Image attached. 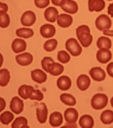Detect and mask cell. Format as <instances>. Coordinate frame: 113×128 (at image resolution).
<instances>
[{"label":"cell","instance_id":"1","mask_svg":"<svg viewBox=\"0 0 113 128\" xmlns=\"http://www.w3.org/2000/svg\"><path fill=\"white\" fill-rule=\"evenodd\" d=\"M77 38L83 48H87L93 42V36L90 34V28L87 25H81L76 29Z\"/></svg>","mask_w":113,"mask_h":128},{"label":"cell","instance_id":"2","mask_svg":"<svg viewBox=\"0 0 113 128\" xmlns=\"http://www.w3.org/2000/svg\"><path fill=\"white\" fill-rule=\"evenodd\" d=\"M65 50L73 56H79L83 52L82 45L79 43V41L74 38H70L65 41Z\"/></svg>","mask_w":113,"mask_h":128},{"label":"cell","instance_id":"3","mask_svg":"<svg viewBox=\"0 0 113 128\" xmlns=\"http://www.w3.org/2000/svg\"><path fill=\"white\" fill-rule=\"evenodd\" d=\"M108 96L104 93H96L91 99V107L95 110H100L107 106Z\"/></svg>","mask_w":113,"mask_h":128},{"label":"cell","instance_id":"4","mask_svg":"<svg viewBox=\"0 0 113 128\" xmlns=\"http://www.w3.org/2000/svg\"><path fill=\"white\" fill-rule=\"evenodd\" d=\"M112 26V22L111 18L107 15H102L99 16L95 20V26L98 30L104 32L106 30L111 29Z\"/></svg>","mask_w":113,"mask_h":128},{"label":"cell","instance_id":"5","mask_svg":"<svg viewBox=\"0 0 113 128\" xmlns=\"http://www.w3.org/2000/svg\"><path fill=\"white\" fill-rule=\"evenodd\" d=\"M9 108L15 114H20L24 110L23 99L20 96H14L10 101Z\"/></svg>","mask_w":113,"mask_h":128},{"label":"cell","instance_id":"6","mask_svg":"<svg viewBox=\"0 0 113 128\" xmlns=\"http://www.w3.org/2000/svg\"><path fill=\"white\" fill-rule=\"evenodd\" d=\"M36 14L32 10H27L22 14L21 17H20V23L22 26L30 28L32 25H34V23L36 22Z\"/></svg>","mask_w":113,"mask_h":128},{"label":"cell","instance_id":"7","mask_svg":"<svg viewBox=\"0 0 113 128\" xmlns=\"http://www.w3.org/2000/svg\"><path fill=\"white\" fill-rule=\"evenodd\" d=\"M36 114L38 121L40 124L46 123L49 114V110L48 108H47V105L44 104V102H41L36 108Z\"/></svg>","mask_w":113,"mask_h":128},{"label":"cell","instance_id":"8","mask_svg":"<svg viewBox=\"0 0 113 128\" xmlns=\"http://www.w3.org/2000/svg\"><path fill=\"white\" fill-rule=\"evenodd\" d=\"M47 72H45L44 69L37 68L31 72V78L34 82L38 84H44L47 81L48 76H47Z\"/></svg>","mask_w":113,"mask_h":128},{"label":"cell","instance_id":"9","mask_svg":"<svg viewBox=\"0 0 113 128\" xmlns=\"http://www.w3.org/2000/svg\"><path fill=\"white\" fill-rule=\"evenodd\" d=\"M15 61L20 66H22V67L29 66L33 62V56L28 52H22L20 53L19 55H16Z\"/></svg>","mask_w":113,"mask_h":128},{"label":"cell","instance_id":"10","mask_svg":"<svg viewBox=\"0 0 113 128\" xmlns=\"http://www.w3.org/2000/svg\"><path fill=\"white\" fill-rule=\"evenodd\" d=\"M89 76L92 80H94L96 82H101L106 80V73L101 68L95 67L92 68L89 70Z\"/></svg>","mask_w":113,"mask_h":128},{"label":"cell","instance_id":"11","mask_svg":"<svg viewBox=\"0 0 113 128\" xmlns=\"http://www.w3.org/2000/svg\"><path fill=\"white\" fill-rule=\"evenodd\" d=\"M112 58V53L108 49H99L96 53V59L99 62L106 64L111 62Z\"/></svg>","mask_w":113,"mask_h":128},{"label":"cell","instance_id":"12","mask_svg":"<svg viewBox=\"0 0 113 128\" xmlns=\"http://www.w3.org/2000/svg\"><path fill=\"white\" fill-rule=\"evenodd\" d=\"M60 8L65 13L70 14V15H73L78 11V4L74 0H65Z\"/></svg>","mask_w":113,"mask_h":128},{"label":"cell","instance_id":"13","mask_svg":"<svg viewBox=\"0 0 113 128\" xmlns=\"http://www.w3.org/2000/svg\"><path fill=\"white\" fill-rule=\"evenodd\" d=\"M91 84V79L87 74H81L77 79V86L82 92H85Z\"/></svg>","mask_w":113,"mask_h":128},{"label":"cell","instance_id":"14","mask_svg":"<svg viewBox=\"0 0 113 128\" xmlns=\"http://www.w3.org/2000/svg\"><path fill=\"white\" fill-rule=\"evenodd\" d=\"M63 120H64V114H62L59 111H55L49 115V122L51 126L59 127L60 126H62Z\"/></svg>","mask_w":113,"mask_h":128},{"label":"cell","instance_id":"15","mask_svg":"<svg viewBox=\"0 0 113 128\" xmlns=\"http://www.w3.org/2000/svg\"><path fill=\"white\" fill-rule=\"evenodd\" d=\"M79 118V114L77 109L74 108H69L65 109L64 112V119L66 123L75 124L77 123V120Z\"/></svg>","mask_w":113,"mask_h":128},{"label":"cell","instance_id":"16","mask_svg":"<svg viewBox=\"0 0 113 128\" xmlns=\"http://www.w3.org/2000/svg\"><path fill=\"white\" fill-rule=\"evenodd\" d=\"M40 34L42 37H44L45 38H52L55 36V32H56V29H55V26H53L52 24H44L40 28Z\"/></svg>","mask_w":113,"mask_h":128},{"label":"cell","instance_id":"17","mask_svg":"<svg viewBox=\"0 0 113 128\" xmlns=\"http://www.w3.org/2000/svg\"><path fill=\"white\" fill-rule=\"evenodd\" d=\"M26 42L24 40V38H15L13 40L11 44V49L15 54H20V53H22L26 50Z\"/></svg>","mask_w":113,"mask_h":128},{"label":"cell","instance_id":"18","mask_svg":"<svg viewBox=\"0 0 113 128\" xmlns=\"http://www.w3.org/2000/svg\"><path fill=\"white\" fill-rule=\"evenodd\" d=\"M56 22L60 28H67L70 26H71L73 22V18L70 14H59Z\"/></svg>","mask_w":113,"mask_h":128},{"label":"cell","instance_id":"19","mask_svg":"<svg viewBox=\"0 0 113 128\" xmlns=\"http://www.w3.org/2000/svg\"><path fill=\"white\" fill-rule=\"evenodd\" d=\"M106 7L105 0H89L88 8L90 12H100Z\"/></svg>","mask_w":113,"mask_h":128},{"label":"cell","instance_id":"20","mask_svg":"<svg viewBox=\"0 0 113 128\" xmlns=\"http://www.w3.org/2000/svg\"><path fill=\"white\" fill-rule=\"evenodd\" d=\"M59 11L55 7H48L44 11V18L50 23L57 22L59 16Z\"/></svg>","mask_w":113,"mask_h":128},{"label":"cell","instance_id":"21","mask_svg":"<svg viewBox=\"0 0 113 128\" xmlns=\"http://www.w3.org/2000/svg\"><path fill=\"white\" fill-rule=\"evenodd\" d=\"M57 87L60 90H67L71 87V80L66 75L59 76L57 80Z\"/></svg>","mask_w":113,"mask_h":128},{"label":"cell","instance_id":"22","mask_svg":"<svg viewBox=\"0 0 113 128\" xmlns=\"http://www.w3.org/2000/svg\"><path fill=\"white\" fill-rule=\"evenodd\" d=\"M34 88L32 86H28V84H22L18 89V95L20 98H21L23 100L26 99H30V96L33 92Z\"/></svg>","mask_w":113,"mask_h":128},{"label":"cell","instance_id":"23","mask_svg":"<svg viewBox=\"0 0 113 128\" xmlns=\"http://www.w3.org/2000/svg\"><path fill=\"white\" fill-rule=\"evenodd\" d=\"M94 126V118L89 114H84L79 119V126L82 128H93Z\"/></svg>","mask_w":113,"mask_h":128},{"label":"cell","instance_id":"24","mask_svg":"<svg viewBox=\"0 0 113 128\" xmlns=\"http://www.w3.org/2000/svg\"><path fill=\"white\" fill-rule=\"evenodd\" d=\"M15 114L12 111H3L0 114V122L4 126H8L9 124L13 122L15 120Z\"/></svg>","mask_w":113,"mask_h":128},{"label":"cell","instance_id":"25","mask_svg":"<svg viewBox=\"0 0 113 128\" xmlns=\"http://www.w3.org/2000/svg\"><path fill=\"white\" fill-rule=\"evenodd\" d=\"M15 34L20 38H30L34 35V31L29 28H20L15 31Z\"/></svg>","mask_w":113,"mask_h":128},{"label":"cell","instance_id":"26","mask_svg":"<svg viewBox=\"0 0 113 128\" xmlns=\"http://www.w3.org/2000/svg\"><path fill=\"white\" fill-rule=\"evenodd\" d=\"M96 45L99 49H108L110 50L112 46V40L107 36H101L98 38Z\"/></svg>","mask_w":113,"mask_h":128},{"label":"cell","instance_id":"27","mask_svg":"<svg viewBox=\"0 0 113 128\" xmlns=\"http://www.w3.org/2000/svg\"><path fill=\"white\" fill-rule=\"evenodd\" d=\"M63 72H64V66L60 62H54L50 66L49 70V74L52 76L61 75Z\"/></svg>","mask_w":113,"mask_h":128},{"label":"cell","instance_id":"28","mask_svg":"<svg viewBox=\"0 0 113 128\" xmlns=\"http://www.w3.org/2000/svg\"><path fill=\"white\" fill-rule=\"evenodd\" d=\"M100 121L105 125H111L113 123V111L106 109L100 114Z\"/></svg>","mask_w":113,"mask_h":128},{"label":"cell","instance_id":"29","mask_svg":"<svg viewBox=\"0 0 113 128\" xmlns=\"http://www.w3.org/2000/svg\"><path fill=\"white\" fill-rule=\"evenodd\" d=\"M59 99H60L61 102H63L65 105H67V106L70 107L75 106L76 104H77V100H76L75 96H72L71 94L63 93L60 95Z\"/></svg>","mask_w":113,"mask_h":128},{"label":"cell","instance_id":"30","mask_svg":"<svg viewBox=\"0 0 113 128\" xmlns=\"http://www.w3.org/2000/svg\"><path fill=\"white\" fill-rule=\"evenodd\" d=\"M12 128H27L29 127L28 126V120L26 117L20 116L15 118L11 123Z\"/></svg>","mask_w":113,"mask_h":128},{"label":"cell","instance_id":"31","mask_svg":"<svg viewBox=\"0 0 113 128\" xmlns=\"http://www.w3.org/2000/svg\"><path fill=\"white\" fill-rule=\"evenodd\" d=\"M10 73L7 68H1L0 70V86L4 87L9 83Z\"/></svg>","mask_w":113,"mask_h":128},{"label":"cell","instance_id":"32","mask_svg":"<svg viewBox=\"0 0 113 128\" xmlns=\"http://www.w3.org/2000/svg\"><path fill=\"white\" fill-rule=\"evenodd\" d=\"M58 46V41L55 38H49L44 44V49L48 52H52Z\"/></svg>","mask_w":113,"mask_h":128},{"label":"cell","instance_id":"33","mask_svg":"<svg viewBox=\"0 0 113 128\" xmlns=\"http://www.w3.org/2000/svg\"><path fill=\"white\" fill-rule=\"evenodd\" d=\"M57 59L60 63H68L71 60V54L67 50H59L57 54Z\"/></svg>","mask_w":113,"mask_h":128},{"label":"cell","instance_id":"34","mask_svg":"<svg viewBox=\"0 0 113 128\" xmlns=\"http://www.w3.org/2000/svg\"><path fill=\"white\" fill-rule=\"evenodd\" d=\"M10 24V17L7 13L0 12V28H6Z\"/></svg>","mask_w":113,"mask_h":128},{"label":"cell","instance_id":"35","mask_svg":"<svg viewBox=\"0 0 113 128\" xmlns=\"http://www.w3.org/2000/svg\"><path fill=\"white\" fill-rule=\"evenodd\" d=\"M54 62H55V61L52 57L45 56L42 59V61H41V66H42V68L44 69L45 72H47V73L49 74V68H50V66L52 65Z\"/></svg>","mask_w":113,"mask_h":128},{"label":"cell","instance_id":"36","mask_svg":"<svg viewBox=\"0 0 113 128\" xmlns=\"http://www.w3.org/2000/svg\"><path fill=\"white\" fill-rule=\"evenodd\" d=\"M30 99L31 100L41 102V101L44 100V93H43L40 90H36V89H34L32 95H31V96H30Z\"/></svg>","mask_w":113,"mask_h":128},{"label":"cell","instance_id":"37","mask_svg":"<svg viewBox=\"0 0 113 128\" xmlns=\"http://www.w3.org/2000/svg\"><path fill=\"white\" fill-rule=\"evenodd\" d=\"M50 2V0H34V4L36 5V7L39 8V9L48 8Z\"/></svg>","mask_w":113,"mask_h":128},{"label":"cell","instance_id":"38","mask_svg":"<svg viewBox=\"0 0 113 128\" xmlns=\"http://www.w3.org/2000/svg\"><path fill=\"white\" fill-rule=\"evenodd\" d=\"M106 72H107L108 75L110 76V77L113 78V62H109L107 67H106Z\"/></svg>","mask_w":113,"mask_h":128},{"label":"cell","instance_id":"39","mask_svg":"<svg viewBox=\"0 0 113 128\" xmlns=\"http://www.w3.org/2000/svg\"><path fill=\"white\" fill-rule=\"evenodd\" d=\"M8 10H9V7H8L7 4L0 3V12H4V13H7Z\"/></svg>","mask_w":113,"mask_h":128},{"label":"cell","instance_id":"40","mask_svg":"<svg viewBox=\"0 0 113 128\" xmlns=\"http://www.w3.org/2000/svg\"><path fill=\"white\" fill-rule=\"evenodd\" d=\"M0 104H1V106H0V112H3V111H4L5 105H6L5 100H4V98H0Z\"/></svg>","mask_w":113,"mask_h":128},{"label":"cell","instance_id":"41","mask_svg":"<svg viewBox=\"0 0 113 128\" xmlns=\"http://www.w3.org/2000/svg\"><path fill=\"white\" fill-rule=\"evenodd\" d=\"M64 1L65 0H51V3L55 6H59V7H60Z\"/></svg>","mask_w":113,"mask_h":128},{"label":"cell","instance_id":"42","mask_svg":"<svg viewBox=\"0 0 113 128\" xmlns=\"http://www.w3.org/2000/svg\"><path fill=\"white\" fill-rule=\"evenodd\" d=\"M107 11H108V15L110 16L111 17H113V3L109 4Z\"/></svg>","mask_w":113,"mask_h":128},{"label":"cell","instance_id":"43","mask_svg":"<svg viewBox=\"0 0 113 128\" xmlns=\"http://www.w3.org/2000/svg\"><path fill=\"white\" fill-rule=\"evenodd\" d=\"M103 34L105 36H107V37H113V30H106L103 32Z\"/></svg>","mask_w":113,"mask_h":128},{"label":"cell","instance_id":"44","mask_svg":"<svg viewBox=\"0 0 113 128\" xmlns=\"http://www.w3.org/2000/svg\"><path fill=\"white\" fill-rule=\"evenodd\" d=\"M64 126H68V127H77V124H71V123H67L66 125H65Z\"/></svg>","mask_w":113,"mask_h":128},{"label":"cell","instance_id":"45","mask_svg":"<svg viewBox=\"0 0 113 128\" xmlns=\"http://www.w3.org/2000/svg\"><path fill=\"white\" fill-rule=\"evenodd\" d=\"M110 102H111V105H112V107L113 108V96L112 98H111V101H110Z\"/></svg>","mask_w":113,"mask_h":128},{"label":"cell","instance_id":"46","mask_svg":"<svg viewBox=\"0 0 113 128\" xmlns=\"http://www.w3.org/2000/svg\"><path fill=\"white\" fill-rule=\"evenodd\" d=\"M107 1H112V0H107Z\"/></svg>","mask_w":113,"mask_h":128}]
</instances>
